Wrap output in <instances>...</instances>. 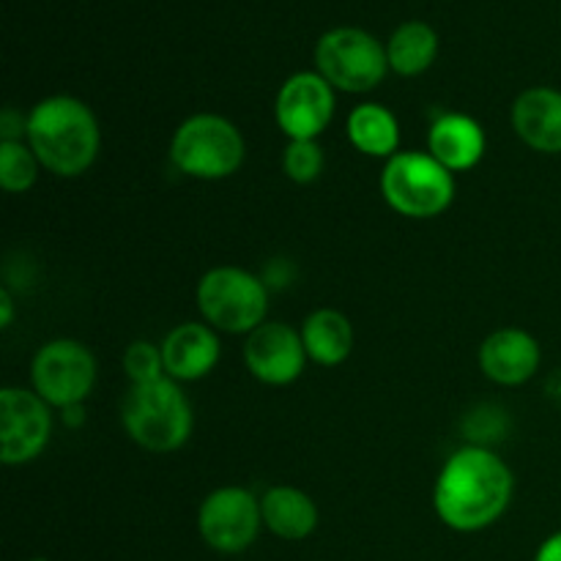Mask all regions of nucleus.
<instances>
[{
	"label": "nucleus",
	"instance_id": "25",
	"mask_svg": "<svg viewBox=\"0 0 561 561\" xmlns=\"http://www.w3.org/2000/svg\"><path fill=\"white\" fill-rule=\"evenodd\" d=\"M535 561H561V531L548 537V540L537 548Z\"/></svg>",
	"mask_w": 561,
	"mask_h": 561
},
{
	"label": "nucleus",
	"instance_id": "14",
	"mask_svg": "<svg viewBox=\"0 0 561 561\" xmlns=\"http://www.w3.org/2000/svg\"><path fill=\"white\" fill-rule=\"evenodd\" d=\"M222 356L217 329L208 323H181L162 343L164 373L173 381H201L217 367Z\"/></svg>",
	"mask_w": 561,
	"mask_h": 561
},
{
	"label": "nucleus",
	"instance_id": "26",
	"mask_svg": "<svg viewBox=\"0 0 561 561\" xmlns=\"http://www.w3.org/2000/svg\"><path fill=\"white\" fill-rule=\"evenodd\" d=\"M14 321V299L9 288H0V329H9Z\"/></svg>",
	"mask_w": 561,
	"mask_h": 561
},
{
	"label": "nucleus",
	"instance_id": "19",
	"mask_svg": "<svg viewBox=\"0 0 561 561\" xmlns=\"http://www.w3.org/2000/svg\"><path fill=\"white\" fill-rule=\"evenodd\" d=\"M348 140L365 157L392 159L400 146V124L394 113L383 104L365 102L351 110L348 115Z\"/></svg>",
	"mask_w": 561,
	"mask_h": 561
},
{
	"label": "nucleus",
	"instance_id": "21",
	"mask_svg": "<svg viewBox=\"0 0 561 561\" xmlns=\"http://www.w3.org/2000/svg\"><path fill=\"white\" fill-rule=\"evenodd\" d=\"M42 162L36 159L33 148L22 142H0V186L11 195L27 192L38 179Z\"/></svg>",
	"mask_w": 561,
	"mask_h": 561
},
{
	"label": "nucleus",
	"instance_id": "8",
	"mask_svg": "<svg viewBox=\"0 0 561 561\" xmlns=\"http://www.w3.org/2000/svg\"><path fill=\"white\" fill-rule=\"evenodd\" d=\"M33 392L49 409H71L82 405L96 383V359L91 348L77 340H53L42 345L31 365Z\"/></svg>",
	"mask_w": 561,
	"mask_h": 561
},
{
	"label": "nucleus",
	"instance_id": "7",
	"mask_svg": "<svg viewBox=\"0 0 561 561\" xmlns=\"http://www.w3.org/2000/svg\"><path fill=\"white\" fill-rule=\"evenodd\" d=\"M316 69L334 91L367 93L387 77V47L362 27H334L318 38Z\"/></svg>",
	"mask_w": 561,
	"mask_h": 561
},
{
	"label": "nucleus",
	"instance_id": "9",
	"mask_svg": "<svg viewBox=\"0 0 561 561\" xmlns=\"http://www.w3.org/2000/svg\"><path fill=\"white\" fill-rule=\"evenodd\" d=\"M263 526L261 499L241 485L217 488L197 510V529L217 553H241L257 540Z\"/></svg>",
	"mask_w": 561,
	"mask_h": 561
},
{
	"label": "nucleus",
	"instance_id": "3",
	"mask_svg": "<svg viewBox=\"0 0 561 561\" xmlns=\"http://www.w3.org/2000/svg\"><path fill=\"white\" fill-rule=\"evenodd\" d=\"M121 422L137 447L164 455L190 442L195 411L179 381L164 376L159 381L129 387L121 403Z\"/></svg>",
	"mask_w": 561,
	"mask_h": 561
},
{
	"label": "nucleus",
	"instance_id": "10",
	"mask_svg": "<svg viewBox=\"0 0 561 561\" xmlns=\"http://www.w3.org/2000/svg\"><path fill=\"white\" fill-rule=\"evenodd\" d=\"M53 436V411L33 389H0V460L22 466L36 460Z\"/></svg>",
	"mask_w": 561,
	"mask_h": 561
},
{
	"label": "nucleus",
	"instance_id": "1",
	"mask_svg": "<svg viewBox=\"0 0 561 561\" xmlns=\"http://www.w3.org/2000/svg\"><path fill=\"white\" fill-rule=\"evenodd\" d=\"M515 477L504 458L480 444H466L444 460L433 488V507L453 531H482L513 502Z\"/></svg>",
	"mask_w": 561,
	"mask_h": 561
},
{
	"label": "nucleus",
	"instance_id": "20",
	"mask_svg": "<svg viewBox=\"0 0 561 561\" xmlns=\"http://www.w3.org/2000/svg\"><path fill=\"white\" fill-rule=\"evenodd\" d=\"M438 55V33L427 22H403L387 42L389 69L400 77H420Z\"/></svg>",
	"mask_w": 561,
	"mask_h": 561
},
{
	"label": "nucleus",
	"instance_id": "4",
	"mask_svg": "<svg viewBox=\"0 0 561 561\" xmlns=\"http://www.w3.org/2000/svg\"><path fill=\"white\" fill-rule=\"evenodd\" d=\"M381 195L392 211L433 219L455 201V173L427 151H398L381 170Z\"/></svg>",
	"mask_w": 561,
	"mask_h": 561
},
{
	"label": "nucleus",
	"instance_id": "6",
	"mask_svg": "<svg viewBox=\"0 0 561 561\" xmlns=\"http://www.w3.org/2000/svg\"><path fill=\"white\" fill-rule=\"evenodd\" d=\"M197 307L217 332L252 334L266 323L268 285L247 268L217 266L197 283Z\"/></svg>",
	"mask_w": 561,
	"mask_h": 561
},
{
	"label": "nucleus",
	"instance_id": "5",
	"mask_svg": "<svg viewBox=\"0 0 561 561\" xmlns=\"http://www.w3.org/2000/svg\"><path fill=\"white\" fill-rule=\"evenodd\" d=\"M244 137L217 113L190 115L170 140V159L190 179L219 181L244 164Z\"/></svg>",
	"mask_w": 561,
	"mask_h": 561
},
{
	"label": "nucleus",
	"instance_id": "17",
	"mask_svg": "<svg viewBox=\"0 0 561 561\" xmlns=\"http://www.w3.org/2000/svg\"><path fill=\"white\" fill-rule=\"evenodd\" d=\"M263 526L279 540H307L318 526V507L305 491L274 485L261 496Z\"/></svg>",
	"mask_w": 561,
	"mask_h": 561
},
{
	"label": "nucleus",
	"instance_id": "23",
	"mask_svg": "<svg viewBox=\"0 0 561 561\" xmlns=\"http://www.w3.org/2000/svg\"><path fill=\"white\" fill-rule=\"evenodd\" d=\"M124 373L131 381V387L137 383H151L164 378V359H162V345H153L148 340H135L129 348L124 351Z\"/></svg>",
	"mask_w": 561,
	"mask_h": 561
},
{
	"label": "nucleus",
	"instance_id": "22",
	"mask_svg": "<svg viewBox=\"0 0 561 561\" xmlns=\"http://www.w3.org/2000/svg\"><path fill=\"white\" fill-rule=\"evenodd\" d=\"M323 162L318 140H290L283 153V170L294 184H312L323 173Z\"/></svg>",
	"mask_w": 561,
	"mask_h": 561
},
{
	"label": "nucleus",
	"instance_id": "16",
	"mask_svg": "<svg viewBox=\"0 0 561 561\" xmlns=\"http://www.w3.org/2000/svg\"><path fill=\"white\" fill-rule=\"evenodd\" d=\"M513 129L531 151L561 153V91L526 88L513 104Z\"/></svg>",
	"mask_w": 561,
	"mask_h": 561
},
{
	"label": "nucleus",
	"instance_id": "18",
	"mask_svg": "<svg viewBox=\"0 0 561 561\" xmlns=\"http://www.w3.org/2000/svg\"><path fill=\"white\" fill-rule=\"evenodd\" d=\"M301 340H305L307 359L323 367H337L354 351V327L340 310L321 307L305 318Z\"/></svg>",
	"mask_w": 561,
	"mask_h": 561
},
{
	"label": "nucleus",
	"instance_id": "2",
	"mask_svg": "<svg viewBox=\"0 0 561 561\" xmlns=\"http://www.w3.org/2000/svg\"><path fill=\"white\" fill-rule=\"evenodd\" d=\"M27 146L44 170L64 179L82 175L99 157L102 131L93 110L75 96H47L27 113Z\"/></svg>",
	"mask_w": 561,
	"mask_h": 561
},
{
	"label": "nucleus",
	"instance_id": "27",
	"mask_svg": "<svg viewBox=\"0 0 561 561\" xmlns=\"http://www.w3.org/2000/svg\"><path fill=\"white\" fill-rule=\"evenodd\" d=\"M64 422L66 425H80L82 422V405H71V409H64Z\"/></svg>",
	"mask_w": 561,
	"mask_h": 561
},
{
	"label": "nucleus",
	"instance_id": "13",
	"mask_svg": "<svg viewBox=\"0 0 561 561\" xmlns=\"http://www.w3.org/2000/svg\"><path fill=\"white\" fill-rule=\"evenodd\" d=\"M540 343L524 329H499L480 345V367L499 387H520L540 370Z\"/></svg>",
	"mask_w": 561,
	"mask_h": 561
},
{
	"label": "nucleus",
	"instance_id": "28",
	"mask_svg": "<svg viewBox=\"0 0 561 561\" xmlns=\"http://www.w3.org/2000/svg\"><path fill=\"white\" fill-rule=\"evenodd\" d=\"M31 561H47V559H31Z\"/></svg>",
	"mask_w": 561,
	"mask_h": 561
},
{
	"label": "nucleus",
	"instance_id": "15",
	"mask_svg": "<svg viewBox=\"0 0 561 561\" xmlns=\"http://www.w3.org/2000/svg\"><path fill=\"white\" fill-rule=\"evenodd\" d=\"M485 129L466 113H442L427 131V153L436 157L449 173L477 168L485 157Z\"/></svg>",
	"mask_w": 561,
	"mask_h": 561
},
{
	"label": "nucleus",
	"instance_id": "12",
	"mask_svg": "<svg viewBox=\"0 0 561 561\" xmlns=\"http://www.w3.org/2000/svg\"><path fill=\"white\" fill-rule=\"evenodd\" d=\"M244 362L252 378L266 387H288L305 373L307 351L301 332L288 323H261L252 334H247Z\"/></svg>",
	"mask_w": 561,
	"mask_h": 561
},
{
	"label": "nucleus",
	"instance_id": "24",
	"mask_svg": "<svg viewBox=\"0 0 561 561\" xmlns=\"http://www.w3.org/2000/svg\"><path fill=\"white\" fill-rule=\"evenodd\" d=\"M27 137V115L5 107L0 113V142H22Z\"/></svg>",
	"mask_w": 561,
	"mask_h": 561
},
{
	"label": "nucleus",
	"instance_id": "11",
	"mask_svg": "<svg viewBox=\"0 0 561 561\" xmlns=\"http://www.w3.org/2000/svg\"><path fill=\"white\" fill-rule=\"evenodd\" d=\"M334 88L318 71H296L274 99V118L290 140H318L334 118Z\"/></svg>",
	"mask_w": 561,
	"mask_h": 561
}]
</instances>
